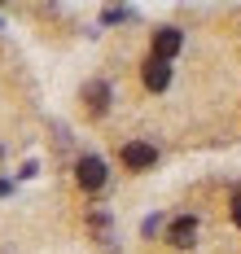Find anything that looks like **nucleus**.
Returning <instances> with one entry per match:
<instances>
[{
    "label": "nucleus",
    "mask_w": 241,
    "mask_h": 254,
    "mask_svg": "<svg viewBox=\"0 0 241 254\" xmlns=\"http://www.w3.org/2000/svg\"><path fill=\"white\" fill-rule=\"evenodd\" d=\"M119 158H123L127 171H149V167L158 162V149H154L149 140H127V145L119 149Z\"/></svg>",
    "instance_id": "obj_1"
},
{
    "label": "nucleus",
    "mask_w": 241,
    "mask_h": 254,
    "mask_svg": "<svg viewBox=\"0 0 241 254\" xmlns=\"http://www.w3.org/2000/svg\"><path fill=\"white\" fill-rule=\"evenodd\" d=\"M140 79H145V88H149V92H162V88L171 83V66L158 62V57H149V62L140 66Z\"/></svg>",
    "instance_id": "obj_5"
},
{
    "label": "nucleus",
    "mask_w": 241,
    "mask_h": 254,
    "mask_svg": "<svg viewBox=\"0 0 241 254\" xmlns=\"http://www.w3.org/2000/svg\"><path fill=\"white\" fill-rule=\"evenodd\" d=\"M83 105H88V114H106V105H110V83H88L83 88Z\"/></svg>",
    "instance_id": "obj_6"
},
{
    "label": "nucleus",
    "mask_w": 241,
    "mask_h": 254,
    "mask_svg": "<svg viewBox=\"0 0 241 254\" xmlns=\"http://www.w3.org/2000/svg\"><path fill=\"white\" fill-rule=\"evenodd\" d=\"M167 241H171L176 250H188V246L197 241V219H193V215H180V219H171V232H167Z\"/></svg>",
    "instance_id": "obj_4"
},
{
    "label": "nucleus",
    "mask_w": 241,
    "mask_h": 254,
    "mask_svg": "<svg viewBox=\"0 0 241 254\" xmlns=\"http://www.w3.org/2000/svg\"><path fill=\"white\" fill-rule=\"evenodd\" d=\"M75 180H79V189H88V193H97L101 184H106V162L101 158H79V167H75Z\"/></svg>",
    "instance_id": "obj_2"
},
{
    "label": "nucleus",
    "mask_w": 241,
    "mask_h": 254,
    "mask_svg": "<svg viewBox=\"0 0 241 254\" xmlns=\"http://www.w3.org/2000/svg\"><path fill=\"white\" fill-rule=\"evenodd\" d=\"M228 210H233V224L241 228V193H233V206H228Z\"/></svg>",
    "instance_id": "obj_7"
},
{
    "label": "nucleus",
    "mask_w": 241,
    "mask_h": 254,
    "mask_svg": "<svg viewBox=\"0 0 241 254\" xmlns=\"http://www.w3.org/2000/svg\"><path fill=\"white\" fill-rule=\"evenodd\" d=\"M180 44H184V35H180L176 26H158V31H154V53H149V57H158V62H171V57L180 53Z\"/></svg>",
    "instance_id": "obj_3"
}]
</instances>
